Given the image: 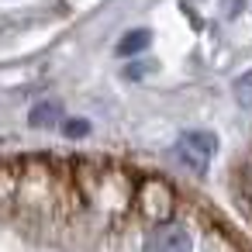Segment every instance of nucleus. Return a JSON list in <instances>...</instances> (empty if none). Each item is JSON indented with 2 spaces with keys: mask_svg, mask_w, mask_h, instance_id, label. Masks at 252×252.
Masks as SVG:
<instances>
[{
  "mask_svg": "<svg viewBox=\"0 0 252 252\" xmlns=\"http://www.w3.org/2000/svg\"><path fill=\"white\" fill-rule=\"evenodd\" d=\"M214 149H218V138H214L211 131H187V135L176 142L173 156H176L187 169L204 173V169H207V162H211V156H214Z\"/></svg>",
  "mask_w": 252,
  "mask_h": 252,
  "instance_id": "1",
  "label": "nucleus"
},
{
  "mask_svg": "<svg viewBox=\"0 0 252 252\" xmlns=\"http://www.w3.org/2000/svg\"><path fill=\"white\" fill-rule=\"evenodd\" d=\"M145 252H193V242H190L187 228H180V224H159L149 235Z\"/></svg>",
  "mask_w": 252,
  "mask_h": 252,
  "instance_id": "2",
  "label": "nucleus"
},
{
  "mask_svg": "<svg viewBox=\"0 0 252 252\" xmlns=\"http://www.w3.org/2000/svg\"><path fill=\"white\" fill-rule=\"evenodd\" d=\"M149 45H152V32H149V28H131L128 35H121V42L114 45V52H118L121 59H135V56H142Z\"/></svg>",
  "mask_w": 252,
  "mask_h": 252,
  "instance_id": "3",
  "label": "nucleus"
},
{
  "mask_svg": "<svg viewBox=\"0 0 252 252\" xmlns=\"http://www.w3.org/2000/svg\"><path fill=\"white\" fill-rule=\"evenodd\" d=\"M235 104L238 107H252V69H245L235 80Z\"/></svg>",
  "mask_w": 252,
  "mask_h": 252,
  "instance_id": "4",
  "label": "nucleus"
},
{
  "mask_svg": "<svg viewBox=\"0 0 252 252\" xmlns=\"http://www.w3.org/2000/svg\"><path fill=\"white\" fill-rule=\"evenodd\" d=\"M52 121H56V107H52V104H38V107L32 111V125H35V128L52 125Z\"/></svg>",
  "mask_w": 252,
  "mask_h": 252,
  "instance_id": "5",
  "label": "nucleus"
},
{
  "mask_svg": "<svg viewBox=\"0 0 252 252\" xmlns=\"http://www.w3.org/2000/svg\"><path fill=\"white\" fill-rule=\"evenodd\" d=\"M63 131H66L69 138H80V135H87V131H90V125H87L83 118H73V121H66V128H63Z\"/></svg>",
  "mask_w": 252,
  "mask_h": 252,
  "instance_id": "6",
  "label": "nucleus"
}]
</instances>
